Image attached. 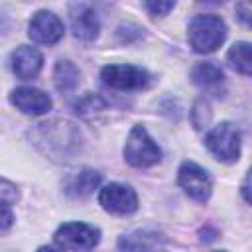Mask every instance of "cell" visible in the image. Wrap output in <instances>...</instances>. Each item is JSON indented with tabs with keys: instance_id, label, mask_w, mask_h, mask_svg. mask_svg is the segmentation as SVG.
<instances>
[{
	"instance_id": "7c38bea8",
	"label": "cell",
	"mask_w": 252,
	"mask_h": 252,
	"mask_svg": "<svg viewBox=\"0 0 252 252\" xmlns=\"http://www.w3.org/2000/svg\"><path fill=\"white\" fill-rule=\"evenodd\" d=\"M69 16H71V30H73L75 37H79L83 41H93L98 35V30H100L98 16L89 4H83V2L71 4Z\"/></svg>"
},
{
	"instance_id": "30bf717a",
	"label": "cell",
	"mask_w": 252,
	"mask_h": 252,
	"mask_svg": "<svg viewBox=\"0 0 252 252\" xmlns=\"http://www.w3.org/2000/svg\"><path fill=\"white\" fill-rule=\"evenodd\" d=\"M167 238L158 230H132L118 238L120 252H165Z\"/></svg>"
},
{
	"instance_id": "ba28073f",
	"label": "cell",
	"mask_w": 252,
	"mask_h": 252,
	"mask_svg": "<svg viewBox=\"0 0 252 252\" xmlns=\"http://www.w3.org/2000/svg\"><path fill=\"white\" fill-rule=\"evenodd\" d=\"M98 203L106 213L112 215H132L138 209V195L130 185L108 183L98 193Z\"/></svg>"
},
{
	"instance_id": "3957f363",
	"label": "cell",
	"mask_w": 252,
	"mask_h": 252,
	"mask_svg": "<svg viewBox=\"0 0 252 252\" xmlns=\"http://www.w3.org/2000/svg\"><path fill=\"white\" fill-rule=\"evenodd\" d=\"M124 159L134 167H152L161 159L159 146L152 140L144 126L136 124L130 130L124 146Z\"/></svg>"
},
{
	"instance_id": "7a4b0ae2",
	"label": "cell",
	"mask_w": 252,
	"mask_h": 252,
	"mask_svg": "<svg viewBox=\"0 0 252 252\" xmlns=\"http://www.w3.org/2000/svg\"><path fill=\"white\" fill-rule=\"evenodd\" d=\"M187 37L197 53H211L226 39V24L220 16L199 14L189 22Z\"/></svg>"
},
{
	"instance_id": "9c48e42d",
	"label": "cell",
	"mask_w": 252,
	"mask_h": 252,
	"mask_svg": "<svg viewBox=\"0 0 252 252\" xmlns=\"http://www.w3.org/2000/svg\"><path fill=\"white\" fill-rule=\"evenodd\" d=\"M28 33L35 43L41 45H53L63 37V22L47 10H39L32 16L30 26H28Z\"/></svg>"
},
{
	"instance_id": "d6986e66",
	"label": "cell",
	"mask_w": 252,
	"mask_h": 252,
	"mask_svg": "<svg viewBox=\"0 0 252 252\" xmlns=\"http://www.w3.org/2000/svg\"><path fill=\"white\" fill-rule=\"evenodd\" d=\"M104 106V102L100 100L98 94H93V93H87L79 102H77V112L81 114H91V112H96Z\"/></svg>"
},
{
	"instance_id": "52a82bcc",
	"label": "cell",
	"mask_w": 252,
	"mask_h": 252,
	"mask_svg": "<svg viewBox=\"0 0 252 252\" xmlns=\"http://www.w3.org/2000/svg\"><path fill=\"white\" fill-rule=\"evenodd\" d=\"M177 181L181 189L195 201L205 203L213 191V179L207 169L197 165L195 161H183L177 171Z\"/></svg>"
},
{
	"instance_id": "d4e9b609",
	"label": "cell",
	"mask_w": 252,
	"mask_h": 252,
	"mask_svg": "<svg viewBox=\"0 0 252 252\" xmlns=\"http://www.w3.org/2000/svg\"><path fill=\"white\" fill-rule=\"evenodd\" d=\"M37 252H63V250H57V248H53V246H41Z\"/></svg>"
},
{
	"instance_id": "9a60e30c",
	"label": "cell",
	"mask_w": 252,
	"mask_h": 252,
	"mask_svg": "<svg viewBox=\"0 0 252 252\" xmlns=\"http://www.w3.org/2000/svg\"><path fill=\"white\" fill-rule=\"evenodd\" d=\"M100 185V173L94 169H81L75 175H71L65 183V193L75 199L89 197L96 187Z\"/></svg>"
},
{
	"instance_id": "8fae6325",
	"label": "cell",
	"mask_w": 252,
	"mask_h": 252,
	"mask_svg": "<svg viewBox=\"0 0 252 252\" xmlns=\"http://www.w3.org/2000/svg\"><path fill=\"white\" fill-rule=\"evenodd\" d=\"M10 102L22 110L24 114H32V116H41L45 112H49L51 108V98L33 87H18L10 93Z\"/></svg>"
},
{
	"instance_id": "4fadbf2b",
	"label": "cell",
	"mask_w": 252,
	"mask_h": 252,
	"mask_svg": "<svg viewBox=\"0 0 252 252\" xmlns=\"http://www.w3.org/2000/svg\"><path fill=\"white\" fill-rule=\"evenodd\" d=\"M12 71L16 73V77L20 79H32L39 73L41 65H43V55L35 49V47H30V45H20L12 57Z\"/></svg>"
},
{
	"instance_id": "44dd1931",
	"label": "cell",
	"mask_w": 252,
	"mask_h": 252,
	"mask_svg": "<svg viewBox=\"0 0 252 252\" xmlns=\"http://www.w3.org/2000/svg\"><path fill=\"white\" fill-rule=\"evenodd\" d=\"M175 2H144V8L150 12V16H165L169 10H173Z\"/></svg>"
},
{
	"instance_id": "603a6c76",
	"label": "cell",
	"mask_w": 252,
	"mask_h": 252,
	"mask_svg": "<svg viewBox=\"0 0 252 252\" xmlns=\"http://www.w3.org/2000/svg\"><path fill=\"white\" fill-rule=\"evenodd\" d=\"M236 10L240 12V16H238V18L248 26V24H250V18H248V16H250V8H248L246 4H238V6H236Z\"/></svg>"
},
{
	"instance_id": "5bb4252c",
	"label": "cell",
	"mask_w": 252,
	"mask_h": 252,
	"mask_svg": "<svg viewBox=\"0 0 252 252\" xmlns=\"http://www.w3.org/2000/svg\"><path fill=\"white\" fill-rule=\"evenodd\" d=\"M191 79L197 87H201L203 91L215 93V94H219L224 85V73L215 61H205V63L195 65L191 71Z\"/></svg>"
},
{
	"instance_id": "ffe728a7",
	"label": "cell",
	"mask_w": 252,
	"mask_h": 252,
	"mask_svg": "<svg viewBox=\"0 0 252 252\" xmlns=\"http://www.w3.org/2000/svg\"><path fill=\"white\" fill-rule=\"evenodd\" d=\"M18 197H20L18 187H16L12 181H8V179L0 177V203L12 205V203H16V201H18Z\"/></svg>"
},
{
	"instance_id": "5b68a950",
	"label": "cell",
	"mask_w": 252,
	"mask_h": 252,
	"mask_svg": "<svg viewBox=\"0 0 252 252\" xmlns=\"http://www.w3.org/2000/svg\"><path fill=\"white\" fill-rule=\"evenodd\" d=\"M100 240V230L87 222H63L55 230V242L73 252H91Z\"/></svg>"
},
{
	"instance_id": "e0dca14e",
	"label": "cell",
	"mask_w": 252,
	"mask_h": 252,
	"mask_svg": "<svg viewBox=\"0 0 252 252\" xmlns=\"http://www.w3.org/2000/svg\"><path fill=\"white\" fill-rule=\"evenodd\" d=\"M226 61L232 69H236L238 73L250 77L252 75V61H250V43L248 41H238L234 43L228 53H226Z\"/></svg>"
},
{
	"instance_id": "484cf974",
	"label": "cell",
	"mask_w": 252,
	"mask_h": 252,
	"mask_svg": "<svg viewBox=\"0 0 252 252\" xmlns=\"http://www.w3.org/2000/svg\"><path fill=\"white\" fill-rule=\"evenodd\" d=\"M217 252H226V250H217Z\"/></svg>"
},
{
	"instance_id": "7402d4cb",
	"label": "cell",
	"mask_w": 252,
	"mask_h": 252,
	"mask_svg": "<svg viewBox=\"0 0 252 252\" xmlns=\"http://www.w3.org/2000/svg\"><path fill=\"white\" fill-rule=\"evenodd\" d=\"M12 222H14V215H12L10 207L6 203H0V230L12 226Z\"/></svg>"
},
{
	"instance_id": "2e32d148",
	"label": "cell",
	"mask_w": 252,
	"mask_h": 252,
	"mask_svg": "<svg viewBox=\"0 0 252 252\" xmlns=\"http://www.w3.org/2000/svg\"><path fill=\"white\" fill-rule=\"evenodd\" d=\"M53 81H55V87L57 91L61 93H69L73 91L79 81H81V71L77 69V65L69 59H61L57 61L55 69H53Z\"/></svg>"
},
{
	"instance_id": "277c9868",
	"label": "cell",
	"mask_w": 252,
	"mask_h": 252,
	"mask_svg": "<svg viewBox=\"0 0 252 252\" xmlns=\"http://www.w3.org/2000/svg\"><path fill=\"white\" fill-rule=\"evenodd\" d=\"M205 146L217 159L232 163L240 156V130L232 122H220L209 130Z\"/></svg>"
},
{
	"instance_id": "8992f818",
	"label": "cell",
	"mask_w": 252,
	"mask_h": 252,
	"mask_svg": "<svg viewBox=\"0 0 252 252\" xmlns=\"http://www.w3.org/2000/svg\"><path fill=\"white\" fill-rule=\"evenodd\" d=\"M104 85L116 91H136L150 85L152 77L146 69L134 65H106L100 73Z\"/></svg>"
},
{
	"instance_id": "6da1fadb",
	"label": "cell",
	"mask_w": 252,
	"mask_h": 252,
	"mask_svg": "<svg viewBox=\"0 0 252 252\" xmlns=\"http://www.w3.org/2000/svg\"><path fill=\"white\" fill-rule=\"evenodd\" d=\"M28 136L32 138V144L53 161H69L81 150V132L69 120L35 124Z\"/></svg>"
},
{
	"instance_id": "cb8c5ba5",
	"label": "cell",
	"mask_w": 252,
	"mask_h": 252,
	"mask_svg": "<svg viewBox=\"0 0 252 252\" xmlns=\"http://www.w3.org/2000/svg\"><path fill=\"white\" fill-rule=\"evenodd\" d=\"M242 193H244V199H246V201H250V197H248V175H246V179H244V185H242Z\"/></svg>"
},
{
	"instance_id": "ac0fdd59",
	"label": "cell",
	"mask_w": 252,
	"mask_h": 252,
	"mask_svg": "<svg viewBox=\"0 0 252 252\" xmlns=\"http://www.w3.org/2000/svg\"><path fill=\"white\" fill-rule=\"evenodd\" d=\"M191 120H193V126L197 130H203L207 128L209 120H211V110H209V104L205 100H197L193 110H191Z\"/></svg>"
}]
</instances>
